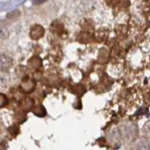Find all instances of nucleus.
<instances>
[{"label": "nucleus", "instance_id": "nucleus-1", "mask_svg": "<svg viewBox=\"0 0 150 150\" xmlns=\"http://www.w3.org/2000/svg\"><path fill=\"white\" fill-rule=\"evenodd\" d=\"M13 60L6 54L0 55V68L2 71H8L12 67Z\"/></svg>", "mask_w": 150, "mask_h": 150}, {"label": "nucleus", "instance_id": "nucleus-3", "mask_svg": "<svg viewBox=\"0 0 150 150\" xmlns=\"http://www.w3.org/2000/svg\"><path fill=\"white\" fill-rule=\"evenodd\" d=\"M8 103V99L7 96L2 93H0V108H2L7 105Z\"/></svg>", "mask_w": 150, "mask_h": 150}, {"label": "nucleus", "instance_id": "nucleus-6", "mask_svg": "<svg viewBox=\"0 0 150 150\" xmlns=\"http://www.w3.org/2000/svg\"><path fill=\"white\" fill-rule=\"evenodd\" d=\"M47 0H34V3L35 5H39V4L44 3L45 2H46Z\"/></svg>", "mask_w": 150, "mask_h": 150}, {"label": "nucleus", "instance_id": "nucleus-4", "mask_svg": "<svg viewBox=\"0 0 150 150\" xmlns=\"http://www.w3.org/2000/svg\"><path fill=\"white\" fill-rule=\"evenodd\" d=\"M9 35V33L7 29L5 28H0V39H6Z\"/></svg>", "mask_w": 150, "mask_h": 150}, {"label": "nucleus", "instance_id": "nucleus-2", "mask_svg": "<svg viewBox=\"0 0 150 150\" xmlns=\"http://www.w3.org/2000/svg\"><path fill=\"white\" fill-rule=\"evenodd\" d=\"M44 33H45L44 28L41 26H39V25H35L31 29L30 36L33 39L37 40L41 38L44 35Z\"/></svg>", "mask_w": 150, "mask_h": 150}, {"label": "nucleus", "instance_id": "nucleus-5", "mask_svg": "<svg viewBox=\"0 0 150 150\" xmlns=\"http://www.w3.org/2000/svg\"><path fill=\"white\" fill-rule=\"evenodd\" d=\"M19 15H20L19 11H12L11 12V13H9V14H8L7 17H8V19H14L18 17Z\"/></svg>", "mask_w": 150, "mask_h": 150}]
</instances>
